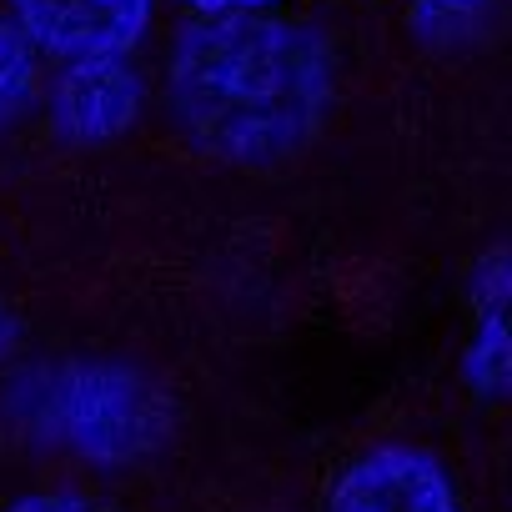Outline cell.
<instances>
[{
  "label": "cell",
  "instance_id": "cell-3",
  "mask_svg": "<svg viewBox=\"0 0 512 512\" xmlns=\"http://www.w3.org/2000/svg\"><path fill=\"white\" fill-rule=\"evenodd\" d=\"M327 512H462L447 467L407 442L362 452L332 487Z\"/></svg>",
  "mask_w": 512,
  "mask_h": 512
},
{
  "label": "cell",
  "instance_id": "cell-5",
  "mask_svg": "<svg viewBox=\"0 0 512 512\" xmlns=\"http://www.w3.org/2000/svg\"><path fill=\"white\" fill-rule=\"evenodd\" d=\"M141 111V81L126 56H81L66 61L51 91V121L76 146L116 141Z\"/></svg>",
  "mask_w": 512,
  "mask_h": 512
},
{
  "label": "cell",
  "instance_id": "cell-11",
  "mask_svg": "<svg viewBox=\"0 0 512 512\" xmlns=\"http://www.w3.org/2000/svg\"><path fill=\"white\" fill-rule=\"evenodd\" d=\"M0 342H6V322H0Z\"/></svg>",
  "mask_w": 512,
  "mask_h": 512
},
{
  "label": "cell",
  "instance_id": "cell-1",
  "mask_svg": "<svg viewBox=\"0 0 512 512\" xmlns=\"http://www.w3.org/2000/svg\"><path fill=\"white\" fill-rule=\"evenodd\" d=\"M166 101L191 146L262 166L302 151L332 106V51L317 26L272 6L206 11L171 46Z\"/></svg>",
  "mask_w": 512,
  "mask_h": 512
},
{
  "label": "cell",
  "instance_id": "cell-9",
  "mask_svg": "<svg viewBox=\"0 0 512 512\" xmlns=\"http://www.w3.org/2000/svg\"><path fill=\"white\" fill-rule=\"evenodd\" d=\"M181 6H191V11H251V6H277V0H181Z\"/></svg>",
  "mask_w": 512,
  "mask_h": 512
},
{
  "label": "cell",
  "instance_id": "cell-6",
  "mask_svg": "<svg viewBox=\"0 0 512 512\" xmlns=\"http://www.w3.org/2000/svg\"><path fill=\"white\" fill-rule=\"evenodd\" d=\"M467 387L477 397H497L502 382H507V332H502V262L492 272V292H487V312H482V327L467 347V367H462Z\"/></svg>",
  "mask_w": 512,
  "mask_h": 512
},
{
  "label": "cell",
  "instance_id": "cell-8",
  "mask_svg": "<svg viewBox=\"0 0 512 512\" xmlns=\"http://www.w3.org/2000/svg\"><path fill=\"white\" fill-rule=\"evenodd\" d=\"M6 512H106V507H96V502H86L76 492H31V497L11 502Z\"/></svg>",
  "mask_w": 512,
  "mask_h": 512
},
{
  "label": "cell",
  "instance_id": "cell-10",
  "mask_svg": "<svg viewBox=\"0 0 512 512\" xmlns=\"http://www.w3.org/2000/svg\"><path fill=\"white\" fill-rule=\"evenodd\" d=\"M437 6H457V11H467V6H482V0H437Z\"/></svg>",
  "mask_w": 512,
  "mask_h": 512
},
{
  "label": "cell",
  "instance_id": "cell-7",
  "mask_svg": "<svg viewBox=\"0 0 512 512\" xmlns=\"http://www.w3.org/2000/svg\"><path fill=\"white\" fill-rule=\"evenodd\" d=\"M36 86H41V51L16 21H0V121L26 111Z\"/></svg>",
  "mask_w": 512,
  "mask_h": 512
},
{
  "label": "cell",
  "instance_id": "cell-4",
  "mask_svg": "<svg viewBox=\"0 0 512 512\" xmlns=\"http://www.w3.org/2000/svg\"><path fill=\"white\" fill-rule=\"evenodd\" d=\"M151 6L156 0H11L16 26L31 36V46L61 61L126 56L146 36Z\"/></svg>",
  "mask_w": 512,
  "mask_h": 512
},
{
  "label": "cell",
  "instance_id": "cell-2",
  "mask_svg": "<svg viewBox=\"0 0 512 512\" xmlns=\"http://www.w3.org/2000/svg\"><path fill=\"white\" fill-rule=\"evenodd\" d=\"M36 422L96 462H126L156 447L166 427L161 397L126 367L76 362L56 367L36 392Z\"/></svg>",
  "mask_w": 512,
  "mask_h": 512
}]
</instances>
